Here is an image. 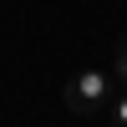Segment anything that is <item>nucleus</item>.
Listing matches in <instances>:
<instances>
[{"label": "nucleus", "mask_w": 127, "mask_h": 127, "mask_svg": "<svg viewBox=\"0 0 127 127\" xmlns=\"http://www.w3.org/2000/svg\"><path fill=\"white\" fill-rule=\"evenodd\" d=\"M107 112H112V122H117V127H127V87H122L117 97L107 102Z\"/></svg>", "instance_id": "f03ea898"}, {"label": "nucleus", "mask_w": 127, "mask_h": 127, "mask_svg": "<svg viewBox=\"0 0 127 127\" xmlns=\"http://www.w3.org/2000/svg\"><path fill=\"white\" fill-rule=\"evenodd\" d=\"M117 81L127 87V31H122V41H117Z\"/></svg>", "instance_id": "7ed1b4c3"}, {"label": "nucleus", "mask_w": 127, "mask_h": 127, "mask_svg": "<svg viewBox=\"0 0 127 127\" xmlns=\"http://www.w3.org/2000/svg\"><path fill=\"white\" fill-rule=\"evenodd\" d=\"M112 97H117V81H112L107 71H97V66L76 71V76L66 81V92H61V102H66L71 112H81V117H92V112H102V107H107Z\"/></svg>", "instance_id": "f257e3e1"}]
</instances>
